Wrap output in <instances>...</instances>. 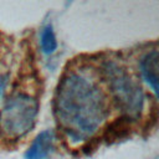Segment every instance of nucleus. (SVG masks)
Returning <instances> with one entry per match:
<instances>
[{
  "mask_svg": "<svg viewBox=\"0 0 159 159\" xmlns=\"http://www.w3.org/2000/svg\"><path fill=\"white\" fill-rule=\"evenodd\" d=\"M55 116L73 142L91 138L108 116L102 88L88 76L71 72L62 77L55 93Z\"/></svg>",
  "mask_w": 159,
  "mask_h": 159,
  "instance_id": "obj_1",
  "label": "nucleus"
},
{
  "mask_svg": "<svg viewBox=\"0 0 159 159\" xmlns=\"http://www.w3.org/2000/svg\"><path fill=\"white\" fill-rule=\"evenodd\" d=\"M39 101L27 93L10 96L0 109V133L7 139H20L35 127Z\"/></svg>",
  "mask_w": 159,
  "mask_h": 159,
  "instance_id": "obj_2",
  "label": "nucleus"
},
{
  "mask_svg": "<svg viewBox=\"0 0 159 159\" xmlns=\"http://www.w3.org/2000/svg\"><path fill=\"white\" fill-rule=\"evenodd\" d=\"M103 72L113 99L122 113L132 119L139 118L144 108V93L139 83L116 62L104 63Z\"/></svg>",
  "mask_w": 159,
  "mask_h": 159,
  "instance_id": "obj_3",
  "label": "nucleus"
},
{
  "mask_svg": "<svg viewBox=\"0 0 159 159\" xmlns=\"http://www.w3.org/2000/svg\"><path fill=\"white\" fill-rule=\"evenodd\" d=\"M55 147V132L45 129L34 139L32 144L25 153V159H47Z\"/></svg>",
  "mask_w": 159,
  "mask_h": 159,
  "instance_id": "obj_4",
  "label": "nucleus"
},
{
  "mask_svg": "<svg viewBox=\"0 0 159 159\" xmlns=\"http://www.w3.org/2000/svg\"><path fill=\"white\" fill-rule=\"evenodd\" d=\"M158 50H150L139 61V71L143 81L153 91L154 96L158 94Z\"/></svg>",
  "mask_w": 159,
  "mask_h": 159,
  "instance_id": "obj_5",
  "label": "nucleus"
},
{
  "mask_svg": "<svg viewBox=\"0 0 159 159\" xmlns=\"http://www.w3.org/2000/svg\"><path fill=\"white\" fill-rule=\"evenodd\" d=\"M40 45L41 51L45 55H52L57 50V39L51 24H47L42 27L40 35Z\"/></svg>",
  "mask_w": 159,
  "mask_h": 159,
  "instance_id": "obj_6",
  "label": "nucleus"
},
{
  "mask_svg": "<svg viewBox=\"0 0 159 159\" xmlns=\"http://www.w3.org/2000/svg\"><path fill=\"white\" fill-rule=\"evenodd\" d=\"M6 82H7V76L6 75H0V96L2 94V92L5 89Z\"/></svg>",
  "mask_w": 159,
  "mask_h": 159,
  "instance_id": "obj_7",
  "label": "nucleus"
}]
</instances>
